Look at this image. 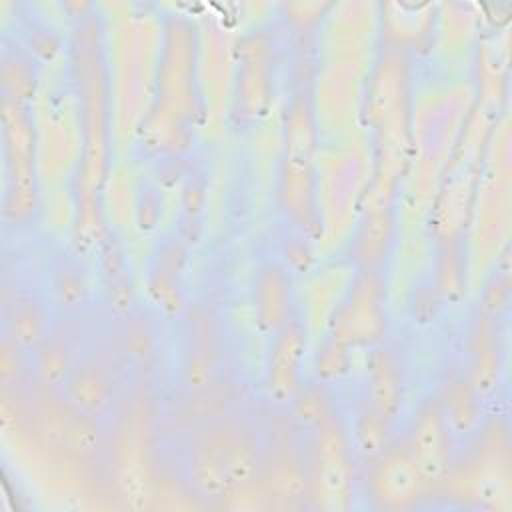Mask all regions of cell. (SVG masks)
Segmentation results:
<instances>
[{
	"instance_id": "1",
	"label": "cell",
	"mask_w": 512,
	"mask_h": 512,
	"mask_svg": "<svg viewBox=\"0 0 512 512\" xmlns=\"http://www.w3.org/2000/svg\"><path fill=\"white\" fill-rule=\"evenodd\" d=\"M268 442L258 424L238 410L186 430L182 476L190 492L222 500L256 482Z\"/></svg>"
},
{
	"instance_id": "2",
	"label": "cell",
	"mask_w": 512,
	"mask_h": 512,
	"mask_svg": "<svg viewBox=\"0 0 512 512\" xmlns=\"http://www.w3.org/2000/svg\"><path fill=\"white\" fill-rule=\"evenodd\" d=\"M132 374L100 332L90 334L58 384L60 396L78 412L102 420L116 412L128 394Z\"/></svg>"
},
{
	"instance_id": "3",
	"label": "cell",
	"mask_w": 512,
	"mask_h": 512,
	"mask_svg": "<svg viewBox=\"0 0 512 512\" xmlns=\"http://www.w3.org/2000/svg\"><path fill=\"white\" fill-rule=\"evenodd\" d=\"M2 142L6 166L4 218L8 224L26 226L38 214L36 126L30 106L10 96H2Z\"/></svg>"
},
{
	"instance_id": "4",
	"label": "cell",
	"mask_w": 512,
	"mask_h": 512,
	"mask_svg": "<svg viewBox=\"0 0 512 512\" xmlns=\"http://www.w3.org/2000/svg\"><path fill=\"white\" fill-rule=\"evenodd\" d=\"M178 380L184 392L208 386L228 374V332L208 302H190L178 316Z\"/></svg>"
},
{
	"instance_id": "5",
	"label": "cell",
	"mask_w": 512,
	"mask_h": 512,
	"mask_svg": "<svg viewBox=\"0 0 512 512\" xmlns=\"http://www.w3.org/2000/svg\"><path fill=\"white\" fill-rule=\"evenodd\" d=\"M310 494L328 508H344L354 494V450L342 416L336 412L310 432L306 450Z\"/></svg>"
},
{
	"instance_id": "6",
	"label": "cell",
	"mask_w": 512,
	"mask_h": 512,
	"mask_svg": "<svg viewBox=\"0 0 512 512\" xmlns=\"http://www.w3.org/2000/svg\"><path fill=\"white\" fill-rule=\"evenodd\" d=\"M384 292L382 272L358 270L332 322V340L344 348L382 344L386 338Z\"/></svg>"
},
{
	"instance_id": "7",
	"label": "cell",
	"mask_w": 512,
	"mask_h": 512,
	"mask_svg": "<svg viewBox=\"0 0 512 512\" xmlns=\"http://www.w3.org/2000/svg\"><path fill=\"white\" fill-rule=\"evenodd\" d=\"M308 334L304 322L294 318L268 338L264 360V394L276 408L288 410L304 386Z\"/></svg>"
},
{
	"instance_id": "8",
	"label": "cell",
	"mask_w": 512,
	"mask_h": 512,
	"mask_svg": "<svg viewBox=\"0 0 512 512\" xmlns=\"http://www.w3.org/2000/svg\"><path fill=\"white\" fill-rule=\"evenodd\" d=\"M366 464V492L378 508H410L428 488L404 440L388 444Z\"/></svg>"
},
{
	"instance_id": "9",
	"label": "cell",
	"mask_w": 512,
	"mask_h": 512,
	"mask_svg": "<svg viewBox=\"0 0 512 512\" xmlns=\"http://www.w3.org/2000/svg\"><path fill=\"white\" fill-rule=\"evenodd\" d=\"M454 434L440 410L436 396L424 400L404 438L406 448L426 486L442 484L454 464Z\"/></svg>"
},
{
	"instance_id": "10",
	"label": "cell",
	"mask_w": 512,
	"mask_h": 512,
	"mask_svg": "<svg viewBox=\"0 0 512 512\" xmlns=\"http://www.w3.org/2000/svg\"><path fill=\"white\" fill-rule=\"evenodd\" d=\"M274 62L276 38L268 30L252 32L238 44L236 112L242 118L256 120L268 110Z\"/></svg>"
},
{
	"instance_id": "11",
	"label": "cell",
	"mask_w": 512,
	"mask_h": 512,
	"mask_svg": "<svg viewBox=\"0 0 512 512\" xmlns=\"http://www.w3.org/2000/svg\"><path fill=\"white\" fill-rule=\"evenodd\" d=\"M254 322L258 330L270 338L296 316L292 270L280 260H262L252 274L250 288Z\"/></svg>"
},
{
	"instance_id": "12",
	"label": "cell",
	"mask_w": 512,
	"mask_h": 512,
	"mask_svg": "<svg viewBox=\"0 0 512 512\" xmlns=\"http://www.w3.org/2000/svg\"><path fill=\"white\" fill-rule=\"evenodd\" d=\"M134 380H144L160 358V332L148 312L132 308L102 330Z\"/></svg>"
},
{
	"instance_id": "13",
	"label": "cell",
	"mask_w": 512,
	"mask_h": 512,
	"mask_svg": "<svg viewBox=\"0 0 512 512\" xmlns=\"http://www.w3.org/2000/svg\"><path fill=\"white\" fill-rule=\"evenodd\" d=\"M58 312L52 306L46 292L38 288H14L2 306V326L8 340L32 354L44 338L50 334L58 320Z\"/></svg>"
},
{
	"instance_id": "14",
	"label": "cell",
	"mask_w": 512,
	"mask_h": 512,
	"mask_svg": "<svg viewBox=\"0 0 512 512\" xmlns=\"http://www.w3.org/2000/svg\"><path fill=\"white\" fill-rule=\"evenodd\" d=\"M278 202L288 226L298 234L312 238L320 230L314 172L310 156L286 154L278 182Z\"/></svg>"
},
{
	"instance_id": "15",
	"label": "cell",
	"mask_w": 512,
	"mask_h": 512,
	"mask_svg": "<svg viewBox=\"0 0 512 512\" xmlns=\"http://www.w3.org/2000/svg\"><path fill=\"white\" fill-rule=\"evenodd\" d=\"M82 318L84 316H58L50 334L30 354L32 382L46 388H58L90 336Z\"/></svg>"
},
{
	"instance_id": "16",
	"label": "cell",
	"mask_w": 512,
	"mask_h": 512,
	"mask_svg": "<svg viewBox=\"0 0 512 512\" xmlns=\"http://www.w3.org/2000/svg\"><path fill=\"white\" fill-rule=\"evenodd\" d=\"M406 368L398 348L376 344L368 352L362 400L388 422H394L404 402Z\"/></svg>"
},
{
	"instance_id": "17",
	"label": "cell",
	"mask_w": 512,
	"mask_h": 512,
	"mask_svg": "<svg viewBox=\"0 0 512 512\" xmlns=\"http://www.w3.org/2000/svg\"><path fill=\"white\" fill-rule=\"evenodd\" d=\"M256 482L266 496L278 500H300L310 494L306 448L292 440L268 444Z\"/></svg>"
},
{
	"instance_id": "18",
	"label": "cell",
	"mask_w": 512,
	"mask_h": 512,
	"mask_svg": "<svg viewBox=\"0 0 512 512\" xmlns=\"http://www.w3.org/2000/svg\"><path fill=\"white\" fill-rule=\"evenodd\" d=\"M468 374L464 376L480 398L498 388L502 370V346L496 316L480 310L470 324L466 340Z\"/></svg>"
},
{
	"instance_id": "19",
	"label": "cell",
	"mask_w": 512,
	"mask_h": 512,
	"mask_svg": "<svg viewBox=\"0 0 512 512\" xmlns=\"http://www.w3.org/2000/svg\"><path fill=\"white\" fill-rule=\"evenodd\" d=\"M46 294L60 316H84L90 302V280L78 256L56 250L48 258Z\"/></svg>"
},
{
	"instance_id": "20",
	"label": "cell",
	"mask_w": 512,
	"mask_h": 512,
	"mask_svg": "<svg viewBox=\"0 0 512 512\" xmlns=\"http://www.w3.org/2000/svg\"><path fill=\"white\" fill-rule=\"evenodd\" d=\"M242 396V382L232 372H228L204 388L184 392L180 398L182 402L172 414V420L174 424L188 430L196 424L238 410Z\"/></svg>"
},
{
	"instance_id": "21",
	"label": "cell",
	"mask_w": 512,
	"mask_h": 512,
	"mask_svg": "<svg viewBox=\"0 0 512 512\" xmlns=\"http://www.w3.org/2000/svg\"><path fill=\"white\" fill-rule=\"evenodd\" d=\"M186 264V248L182 240H164L148 268V292L158 306L178 316L186 308L182 296V276Z\"/></svg>"
},
{
	"instance_id": "22",
	"label": "cell",
	"mask_w": 512,
	"mask_h": 512,
	"mask_svg": "<svg viewBox=\"0 0 512 512\" xmlns=\"http://www.w3.org/2000/svg\"><path fill=\"white\" fill-rule=\"evenodd\" d=\"M436 400L454 436H468L478 430L482 400L464 376L446 380Z\"/></svg>"
},
{
	"instance_id": "23",
	"label": "cell",
	"mask_w": 512,
	"mask_h": 512,
	"mask_svg": "<svg viewBox=\"0 0 512 512\" xmlns=\"http://www.w3.org/2000/svg\"><path fill=\"white\" fill-rule=\"evenodd\" d=\"M0 76H2L4 96H10L14 100L28 104L36 94V86L40 78L34 52L18 40L14 42L4 40Z\"/></svg>"
},
{
	"instance_id": "24",
	"label": "cell",
	"mask_w": 512,
	"mask_h": 512,
	"mask_svg": "<svg viewBox=\"0 0 512 512\" xmlns=\"http://www.w3.org/2000/svg\"><path fill=\"white\" fill-rule=\"evenodd\" d=\"M392 230H394V218L390 208L382 206L368 214L366 222L360 226V232L352 248L358 270L382 272V266L392 242Z\"/></svg>"
},
{
	"instance_id": "25",
	"label": "cell",
	"mask_w": 512,
	"mask_h": 512,
	"mask_svg": "<svg viewBox=\"0 0 512 512\" xmlns=\"http://www.w3.org/2000/svg\"><path fill=\"white\" fill-rule=\"evenodd\" d=\"M390 424L392 422H388L362 400L360 408L354 412L352 424L346 426L354 454L368 462L378 452H382L388 446Z\"/></svg>"
},
{
	"instance_id": "26",
	"label": "cell",
	"mask_w": 512,
	"mask_h": 512,
	"mask_svg": "<svg viewBox=\"0 0 512 512\" xmlns=\"http://www.w3.org/2000/svg\"><path fill=\"white\" fill-rule=\"evenodd\" d=\"M458 250L454 246H448L442 254V262H440V292L442 294H452L454 290H460V264H458Z\"/></svg>"
}]
</instances>
